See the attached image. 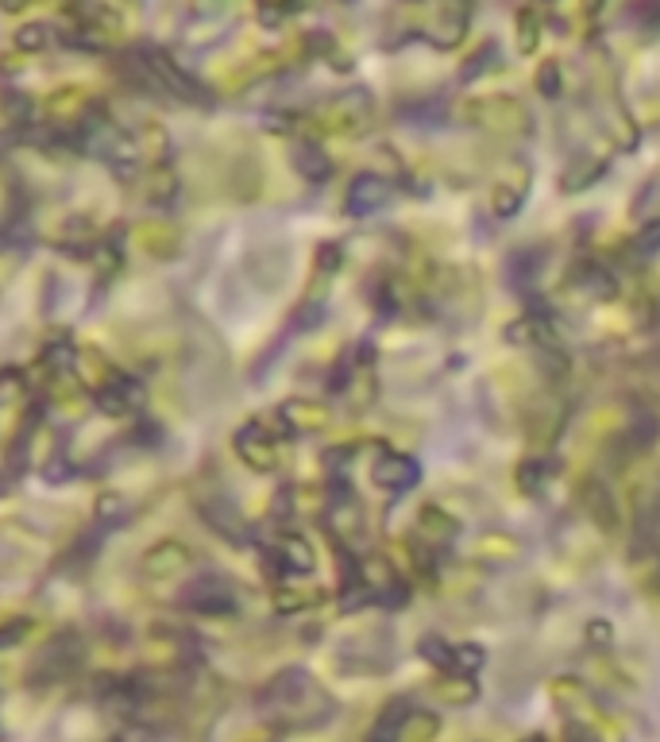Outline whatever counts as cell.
I'll use <instances>...</instances> for the list:
<instances>
[{
  "label": "cell",
  "instance_id": "obj_1",
  "mask_svg": "<svg viewBox=\"0 0 660 742\" xmlns=\"http://www.w3.org/2000/svg\"><path fill=\"white\" fill-rule=\"evenodd\" d=\"M260 708L278 727H321L324 719H332L337 703L306 669H283L260 692Z\"/></svg>",
  "mask_w": 660,
  "mask_h": 742
},
{
  "label": "cell",
  "instance_id": "obj_2",
  "mask_svg": "<svg viewBox=\"0 0 660 742\" xmlns=\"http://www.w3.org/2000/svg\"><path fill=\"white\" fill-rule=\"evenodd\" d=\"M464 112L475 128H491L498 135H526L534 124L518 97H480V101H468Z\"/></svg>",
  "mask_w": 660,
  "mask_h": 742
},
{
  "label": "cell",
  "instance_id": "obj_3",
  "mask_svg": "<svg viewBox=\"0 0 660 742\" xmlns=\"http://www.w3.org/2000/svg\"><path fill=\"white\" fill-rule=\"evenodd\" d=\"M182 603H186L189 611H197V615H232V611L240 608L237 588L224 577H217V572H205V577L189 580Z\"/></svg>",
  "mask_w": 660,
  "mask_h": 742
},
{
  "label": "cell",
  "instance_id": "obj_4",
  "mask_svg": "<svg viewBox=\"0 0 660 742\" xmlns=\"http://www.w3.org/2000/svg\"><path fill=\"white\" fill-rule=\"evenodd\" d=\"M529 182H534V171H529L521 159H514V163L498 174L495 186H491V214H495L498 221L518 217V209L526 206L529 198Z\"/></svg>",
  "mask_w": 660,
  "mask_h": 742
},
{
  "label": "cell",
  "instance_id": "obj_5",
  "mask_svg": "<svg viewBox=\"0 0 660 742\" xmlns=\"http://www.w3.org/2000/svg\"><path fill=\"white\" fill-rule=\"evenodd\" d=\"M97 406H101L105 414H135L143 411V403H147V391H143V383L135 380V375H128V371H109L101 383H97L94 391Z\"/></svg>",
  "mask_w": 660,
  "mask_h": 742
},
{
  "label": "cell",
  "instance_id": "obj_6",
  "mask_svg": "<svg viewBox=\"0 0 660 742\" xmlns=\"http://www.w3.org/2000/svg\"><path fill=\"white\" fill-rule=\"evenodd\" d=\"M81 657H86L81 639L74 631H66V634H58L55 642H47V646L40 650V657H35V677H40L43 685H51V680H63V677H70V673L78 669Z\"/></svg>",
  "mask_w": 660,
  "mask_h": 742
},
{
  "label": "cell",
  "instance_id": "obj_7",
  "mask_svg": "<svg viewBox=\"0 0 660 742\" xmlns=\"http://www.w3.org/2000/svg\"><path fill=\"white\" fill-rule=\"evenodd\" d=\"M232 445H237L240 460H248V465L260 468V472H271V468L278 465V434H271L263 418L240 426L237 437H232Z\"/></svg>",
  "mask_w": 660,
  "mask_h": 742
},
{
  "label": "cell",
  "instance_id": "obj_8",
  "mask_svg": "<svg viewBox=\"0 0 660 742\" xmlns=\"http://www.w3.org/2000/svg\"><path fill=\"white\" fill-rule=\"evenodd\" d=\"M267 569L278 572V577H306V572H314V545L301 534L286 530L267 549Z\"/></svg>",
  "mask_w": 660,
  "mask_h": 742
},
{
  "label": "cell",
  "instance_id": "obj_9",
  "mask_svg": "<svg viewBox=\"0 0 660 742\" xmlns=\"http://www.w3.org/2000/svg\"><path fill=\"white\" fill-rule=\"evenodd\" d=\"M371 480H375L383 491L402 495V491H409V488H417V483H421V465H417L414 457H406V452L383 449L375 465H371Z\"/></svg>",
  "mask_w": 660,
  "mask_h": 742
},
{
  "label": "cell",
  "instance_id": "obj_10",
  "mask_svg": "<svg viewBox=\"0 0 660 742\" xmlns=\"http://www.w3.org/2000/svg\"><path fill=\"white\" fill-rule=\"evenodd\" d=\"M468 20H472V9H464V4H440L429 12V24L421 28V35L432 47L449 51L468 35Z\"/></svg>",
  "mask_w": 660,
  "mask_h": 742
},
{
  "label": "cell",
  "instance_id": "obj_11",
  "mask_svg": "<svg viewBox=\"0 0 660 742\" xmlns=\"http://www.w3.org/2000/svg\"><path fill=\"white\" fill-rule=\"evenodd\" d=\"M391 194H394V186L383 178V174H371V171L355 174L352 186H348V194H344V209L352 217H371L391 201Z\"/></svg>",
  "mask_w": 660,
  "mask_h": 742
},
{
  "label": "cell",
  "instance_id": "obj_12",
  "mask_svg": "<svg viewBox=\"0 0 660 742\" xmlns=\"http://www.w3.org/2000/svg\"><path fill=\"white\" fill-rule=\"evenodd\" d=\"M580 506H583V514H587V519L595 522L598 530H603V534H618V526H622L618 499L610 495V488H606L603 480H583Z\"/></svg>",
  "mask_w": 660,
  "mask_h": 742
},
{
  "label": "cell",
  "instance_id": "obj_13",
  "mask_svg": "<svg viewBox=\"0 0 660 742\" xmlns=\"http://www.w3.org/2000/svg\"><path fill=\"white\" fill-rule=\"evenodd\" d=\"M460 534V522L452 519L449 511H440V506H425L421 514H417V534H414V545H421L425 553H437L444 549V545H452Z\"/></svg>",
  "mask_w": 660,
  "mask_h": 742
},
{
  "label": "cell",
  "instance_id": "obj_14",
  "mask_svg": "<svg viewBox=\"0 0 660 742\" xmlns=\"http://www.w3.org/2000/svg\"><path fill=\"white\" fill-rule=\"evenodd\" d=\"M275 422L283 429V437H298V434H314V429L329 426V411L321 403H301V399H290L275 411Z\"/></svg>",
  "mask_w": 660,
  "mask_h": 742
},
{
  "label": "cell",
  "instance_id": "obj_15",
  "mask_svg": "<svg viewBox=\"0 0 660 742\" xmlns=\"http://www.w3.org/2000/svg\"><path fill=\"white\" fill-rule=\"evenodd\" d=\"M606 174V155H595V151H580V155H572V163H568L564 178H560V186H564L568 194H580L587 190V186H595L598 178Z\"/></svg>",
  "mask_w": 660,
  "mask_h": 742
},
{
  "label": "cell",
  "instance_id": "obj_16",
  "mask_svg": "<svg viewBox=\"0 0 660 742\" xmlns=\"http://www.w3.org/2000/svg\"><path fill=\"white\" fill-rule=\"evenodd\" d=\"M506 340H510V345H534L537 352H544V348H560L557 332H552V325L544 321L541 314H526V317H518L514 325H506Z\"/></svg>",
  "mask_w": 660,
  "mask_h": 742
},
{
  "label": "cell",
  "instance_id": "obj_17",
  "mask_svg": "<svg viewBox=\"0 0 660 742\" xmlns=\"http://www.w3.org/2000/svg\"><path fill=\"white\" fill-rule=\"evenodd\" d=\"M294 166H298L301 178L314 182V186H321V182L332 178V159L324 155V148L317 140L294 143Z\"/></svg>",
  "mask_w": 660,
  "mask_h": 742
},
{
  "label": "cell",
  "instance_id": "obj_18",
  "mask_svg": "<svg viewBox=\"0 0 660 742\" xmlns=\"http://www.w3.org/2000/svg\"><path fill=\"white\" fill-rule=\"evenodd\" d=\"M186 557L189 553L182 549L178 542H163L155 545V549L147 553V561H143V572L155 580H166V577H178L182 569H186Z\"/></svg>",
  "mask_w": 660,
  "mask_h": 742
},
{
  "label": "cell",
  "instance_id": "obj_19",
  "mask_svg": "<svg viewBox=\"0 0 660 742\" xmlns=\"http://www.w3.org/2000/svg\"><path fill=\"white\" fill-rule=\"evenodd\" d=\"M572 283L580 286L583 294H591L595 302H606V298L618 294V279H614L603 263H583V268H575Z\"/></svg>",
  "mask_w": 660,
  "mask_h": 742
},
{
  "label": "cell",
  "instance_id": "obj_20",
  "mask_svg": "<svg viewBox=\"0 0 660 742\" xmlns=\"http://www.w3.org/2000/svg\"><path fill=\"white\" fill-rule=\"evenodd\" d=\"M440 703H449V708H468V703L480 700V685L472 677H460V673H444V677L432 685Z\"/></svg>",
  "mask_w": 660,
  "mask_h": 742
},
{
  "label": "cell",
  "instance_id": "obj_21",
  "mask_svg": "<svg viewBox=\"0 0 660 742\" xmlns=\"http://www.w3.org/2000/svg\"><path fill=\"white\" fill-rule=\"evenodd\" d=\"M409 711H414V708H409V700H391L383 711H378L375 727L367 731V742H398V734H402V727H406Z\"/></svg>",
  "mask_w": 660,
  "mask_h": 742
},
{
  "label": "cell",
  "instance_id": "obj_22",
  "mask_svg": "<svg viewBox=\"0 0 660 742\" xmlns=\"http://www.w3.org/2000/svg\"><path fill=\"white\" fill-rule=\"evenodd\" d=\"M657 437H660V418H657V411H634V418H629V429H626V441H629V449L634 452H645V449H652L657 445Z\"/></svg>",
  "mask_w": 660,
  "mask_h": 742
},
{
  "label": "cell",
  "instance_id": "obj_23",
  "mask_svg": "<svg viewBox=\"0 0 660 742\" xmlns=\"http://www.w3.org/2000/svg\"><path fill=\"white\" fill-rule=\"evenodd\" d=\"M40 368L47 375H70L78 368V348L74 340H47V348L40 352Z\"/></svg>",
  "mask_w": 660,
  "mask_h": 742
},
{
  "label": "cell",
  "instance_id": "obj_24",
  "mask_svg": "<svg viewBox=\"0 0 660 742\" xmlns=\"http://www.w3.org/2000/svg\"><path fill=\"white\" fill-rule=\"evenodd\" d=\"M514 483H518L521 495H541L544 483H549V460L544 457H526L518 465V472H514Z\"/></svg>",
  "mask_w": 660,
  "mask_h": 742
},
{
  "label": "cell",
  "instance_id": "obj_25",
  "mask_svg": "<svg viewBox=\"0 0 660 742\" xmlns=\"http://www.w3.org/2000/svg\"><path fill=\"white\" fill-rule=\"evenodd\" d=\"M440 731V719L432 711H409L406 727H402L398 742H432Z\"/></svg>",
  "mask_w": 660,
  "mask_h": 742
},
{
  "label": "cell",
  "instance_id": "obj_26",
  "mask_svg": "<svg viewBox=\"0 0 660 742\" xmlns=\"http://www.w3.org/2000/svg\"><path fill=\"white\" fill-rule=\"evenodd\" d=\"M541 24H544V17L537 9L518 12V51L521 55H534L537 51V43H541Z\"/></svg>",
  "mask_w": 660,
  "mask_h": 742
},
{
  "label": "cell",
  "instance_id": "obj_27",
  "mask_svg": "<svg viewBox=\"0 0 660 742\" xmlns=\"http://www.w3.org/2000/svg\"><path fill=\"white\" fill-rule=\"evenodd\" d=\"M417 650H421L425 662L437 665L440 673H452V646L444 639H437V634H425V639L417 642Z\"/></svg>",
  "mask_w": 660,
  "mask_h": 742
},
{
  "label": "cell",
  "instance_id": "obj_28",
  "mask_svg": "<svg viewBox=\"0 0 660 742\" xmlns=\"http://www.w3.org/2000/svg\"><path fill=\"white\" fill-rule=\"evenodd\" d=\"M483 662H487V654H483V646H475V642L452 646V673H460V677H472Z\"/></svg>",
  "mask_w": 660,
  "mask_h": 742
},
{
  "label": "cell",
  "instance_id": "obj_29",
  "mask_svg": "<svg viewBox=\"0 0 660 742\" xmlns=\"http://www.w3.org/2000/svg\"><path fill=\"white\" fill-rule=\"evenodd\" d=\"M51 43H55V32H51V24H24L16 32V47L20 51H35V55H40V51H47Z\"/></svg>",
  "mask_w": 660,
  "mask_h": 742
},
{
  "label": "cell",
  "instance_id": "obj_30",
  "mask_svg": "<svg viewBox=\"0 0 660 742\" xmlns=\"http://www.w3.org/2000/svg\"><path fill=\"white\" fill-rule=\"evenodd\" d=\"M537 89H541L544 97H560V94H564V70H560L557 58H544V63L537 66Z\"/></svg>",
  "mask_w": 660,
  "mask_h": 742
},
{
  "label": "cell",
  "instance_id": "obj_31",
  "mask_svg": "<svg viewBox=\"0 0 660 742\" xmlns=\"http://www.w3.org/2000/svg\"><path fill=\"white\" fill-rule=\"evenodd\" d=\"M495 58H498V43H483V51H475L472 58H468V66L460 70V78L464 81H475L480 74H487L491 66H495Z\"/></svg>",
  "mask_w": 660,
  "mask_h": 742
},
{
  "label": "cell",
  "instance_id": "obj_32",
  "mask_svg": "<svg viewBox=\"0 0 660 742\" xmlns=\"http://www.w3.org/2000/svg\"><path fill=\"white\" fill-rule=\"evenodd\" d=\"M124 514H128V506H124V499H120V495H105L101 503H97V522H101L105 530L120 526V522H124Z\"/></svg>",
  "mask_w": 660,
  "mask_h": 742
},
{
  "label": "cell",
  "instance_id": "obj_33",
  "mask_svg": "<svg viewBox=\"0 0 660 742\" xmlns=\"http://www.w3.org/2000/svg\"><path fill=\"white\" fill-rule=\"evenodd\" d=\"M24 388H28V383H24V375H20L16 368H0V406L12 403V399H16Z\"/></svg>",
  "mask_w": 660,
  "mask_h": 742
},
{
  "label": "cell",
  "instance_id": "obj_34",
  "mask_svg": "<svg viewBox=\"0 0 660 742\" xmlns=\"http://www.w3.org/2000/svg\"><path fill=\"white\" fill-rule=\"evenodd\" d=\"M28 634H32V623H28V619H12V623L0 626V650L20 646V642H24Z\"/></svg>",
  "mask_w": 660,
  "mask_h": 742
},
{
  "label": "cell",
  "instance_id": "obj_35",
  "mask_svg": "<svg viewBox=\"0 0 660 742\" xmlns=\"http://www.w3.org/2000/svg\"><path fill=\"white\" fill-rule=\"evenodd\" d=\"M583 634H587V646L591 650H606L614 642V626L606 623V619H591L587 631H583Z\"/></svg>",
  "mask_w": 660,
  "mask_h": 742
},
{
  "label": "cell",
  "instance_id": "obj_36",
  "mask_svg": "<svg viewBox=\"0 0 660 742\" xmlns=\"http://www.w3.org/2000/svg\"><path fill=\"white\" fill-rule=\"evenodd\" d=\"M637 252H641V255H657L660 252V217L637 232Z\"/></svg>",
  "mask_w": 660,
  "mask_h": 742
},
{
  "label": "cell",
  "instance_id": "obj_37",
  "mask_svg": "<svg viewBox=\"0 0 660 742\" xmlns=\"http://www.w3.org/2000/svg\"><path fill=\"white\" fill-rule=\"evenodd\" d=\"M344 263V252H340V244H321V252H317V271L321 275H332V271Z\"/></svg>",
  "mask_w": 660,
  "mask_h": 742
},
{
  "label": "cell",
  "instance_id": "obj_38",
  "mask_svg": "<svg viewBox=\"0 0 660 742\" xmlns=\"http://www.w3.org/2000/svg\"><path fill=\"white\" fill-rule=\"evenodd\" d=\"M521 742H549V739H544V734H526Z\"/></svg>",
  "mask_w": 660,
  "mask_h": 742
},
{
  "label": "cell",
  "instance_id": "obj_39",
  "mask_svg": "<svg viewBox=\"0 0 660 742\" xmlns=\"http://www.w3.org/2000/svg\"><path fill=\"white\" fill-rule=\"evenodd\" d=\"M0 495H4V480H0Z\"/></svg>",
  "mask_w": 660,
  "mask_h": 742
}]
</instances>
